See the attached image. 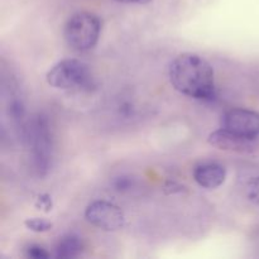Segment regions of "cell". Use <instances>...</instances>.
<instances>
[{
	"label": "cell",
	"instance_id": "cell-1",
	"mask_svg": "<svg viewBox=\"0 0 259 259\" xmlns=\"http://www.w3.org/2000/svg\"><path fill=\"white\" fill-rule=\"evenodd\" d=\"M169 81L179 93L197 100L215 96V78L211 65L195 53H184L169 65Z\"/></svg>",
	"mask_w": 259,
	"mask_h": 259
},
{
	"label": "cell",
	"instance_id": "cell-2",
	"mask_svg": "<svg viewBox=\"0 0 259 259\" xmlns=\"http://www.w3.org/2000/svg\"><path fill=\"white\" fill-rule=\"evenodd\" d=\"M101 32V20L89 12L75 13L68 18L63 29L66 43L77 52L93 50Z\"/></svg>",
	"mask_w": 259,
	"mask_h": 259
},
{
	"label": "cell",
	"instance_id": "cell-3",
	"mask_svg": "<svg viewBox=\"0 0 259 259\" xmlns=\"http://www.w3.org/2000/svg\"><path fill=\"white\" fill-rule=\"evenodd\" d=\"M46 78L51 86L61 90H89L94 82L90 67L75 58L56 63L48 71Z\"/></svg>",
	"mask_w": 259,
	"mask_h": 259
},
{
	"label": "cell",
	"instance_id": "cell-4",
	"mask_svg": "<svg viewBox=\"0 0 259 259\" xmlns=\"http://www.w3.org/2000/svg\"><path fill=\"white\" fill-rule=\"evenodd\" d=\"M27 136L35 172L39 176H45L52 161V132L47 118L43 115L34 116L29 128H27Z\"/></svg>",
	"mask_w": 259,
	"mask_h": 259
},
{
	"label": "cell",
	"instance_id": "cell-5",
	"mask_svg": "<svg viewBox=\"0 0 259 259\" xmlns=\"http://www.w3.org/2000/svg\"><path fill=\"white\" fill-rule=\"evenodd\" d=\"M85 218L91 225L106 232L120 229L125 222L123 210L113 202L104 201V200L91 202L86 207Z\"/></svg>",
	"mask_w": 259,
	"mask_h": 259
},
{
	"label": "cell",
	"instance_id": "cell-6",
	"mask_svg": "<svg viewBox=\"0 0 259 259\" xmlns=\"http://www.w3.org/2000/svg\"><path fill=\"white\" fill-rule=\"evenodd\" d=\"M222 128L245 138L259 137V113L248 109H232L223 116Z\"/></svg>",
	"mask_w": 259,
	"mask_h": 259
},
{
	"label": "cell",
	"instance_id": "cell-7",
	"mask_svg": "<svg viewBox=\"0 0 259 259\" xmlns=\"http://www.w3.org/2000/svg\"><path fill=\"white\" fill-rule=\"evenodd\" d=\"M207 142L211 146L223 149V151L237 152V153H249V152L254 151L255 146H257L255 139L238 136L224 128L212 132L207 138Z\"/></svg>",
	"mask_w": 259,
	"mask_h": 259
},
{
	"label": "cell",
	"instance_id": "cell-8",
	"mask_svg": "<svg viewBox=\"0 0 259 259\" xmlns=\"http://www.w3.org/2000/svg\"><path fill=\"white\" fill-rule=\"evenodd\" d=\"M227 177V169L217 162H205L194 169V179L197 184L205 189H217Z\"/></svg>",
	"mask_w": 259,
	"mask_h": 259
},
{
	"label": "cell",
	"instance_id": "cell-9",
	"mask_svg": "<svg viewBox=\"0 0 259 259\" xmlns=\"http://www.w3.org/2000/svg\"><path fill=\"white\" fill-rule=\"evenodd\" d=\"M82 249V239L76 234H67L58 240L56 245V257L61 259L76 258L81 254Z\"/></svg>",
	"mask_w": 259,
	"mask_h": 259
},
{
	"label": "cell",
	"instance_id": "cell-10",
	"mask_svg": "<svg viewBox=\"0 0 259 259\" xmlns=\"http://www.w3.org/2000/svg\"><path fill=\"white\" fill-rule=\"evenodd\" d=\"M8 114H9L10 119H12L14 123L20 124L23 125V121H24L25 116V106L20 99H12L8 106Z\"/></svg>",
	"mask_w": 259,
	"mask_h": 259
},
{
	"label": "cell",
	"instance_id": "cell-11",
	"mask_svg": "<svg viewBox=\"0 0 259 259\" xmlns=\"http://www.w3.org/2000/svg\"><path fill=\"white\" fill-rule=\"evenodd\" d=\"M24 225L27 227V229H29L30 232L34 233H46L48 230L52 229V223L48 222V220L40 219V218H32V219H27L24 222Z\"/></svg>",
	"mask_w": 259,
	"mask_h": 259
},
{
	"label": "cell",
	"instance_id": "cell-12",
	"mask_svg": "<svg viewBox=\"0 0 259 259\" xmlns=\"http://www.w3.org/2000/svg\"><path fill=\"white\" fill-rule=\"evenodd\" d=\"M247 195L250 201L259 205V177H254L253 180H250L249 184H248Z\"/></svg>",
	"mask_w": 259,
	"mask_h": 259
},
{
	"label": "cell",
	"instance_id": "cell-13",
	"mask_svg": "<svg viewBox=\"0 0 259 259\" xmlns=\"http://www.w3.org/2000/svg\"><path fill=\"white\" fill-rule=\"evenodd\" d=\"M27 257L32 259H47L50 258V253L45 248L40 247V245L33 244L30 247H28Z\"/></svg>",
	"mask_w": 259,
	"mask_h": 259
},
{
	"label": "cell",
	"instance_id": "cell-14",
	"mask_svg": "<svg viewBox=\"0 0 259 259\" xmlns=\"http://www.w3.org/2000/svg\"><path fill=\"white\" fill-rule=\"evenodd\" d=\"M35 206L39 207V209L45 210L46 212H48L50 210H52V199H51L50 195L43 194L39 195L37 202H35Z\"/></svg>",
	"mask_w": 259,
	"mask_h": 259
},
{
	"label": "cell",
	"instance_id": "cell-15",
	"mask_svg": "<svg viewBox=\"0 0 259 259\" xmlns=\"http://www.w3.org/2000/svg\"><path fill=\"white\" fill-rule=\"evenodd\" d=\"M132 186V181L129 177H118V179L114 181V187H115L118 191H125L129 187Z\"/></svg>",
	"mask_w": 259,
	"mask_h": 259
},
{
	"label": "cell",
	"instance_id": "cell-16",
	"mask_svg": "<svg viewBox=\"0 0 259 259\" xmlns=\"http://www.w3.org/2000/svg\"><path fill=\"white\" fill-rule=\"evenodd\" d=\"M119 3H123V4H139V5H144L151 3L152 0H116Z\"/></svg>",
	"mask_w": 259,
	"mask_h": 259
}]
</instances>
